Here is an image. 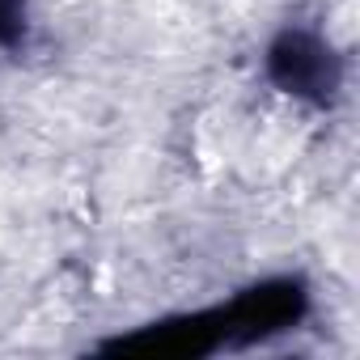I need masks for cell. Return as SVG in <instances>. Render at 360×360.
Returning <instances> with one entry per match:
<instances>
[{
  "label": "cell",
  "mask_w": 360,
  "mask_h": 360,
  "mask_svg": "<svg viewBox=\"0 0 360 360\" xmlns=\"http://www.w3.org/2000/svg\"><path fill=\"white\" fill-rule=\"evenodd\" d=\"M267 72H271V81H276L284 94L309 98V102H318V106H326V102L335 98V89H339V60H335V51H330L318 34H309V30H288V34H280V39L271 43V51H267Z\"/></svg>",
  "instance_id": "6da1fadb"
},
{
  "label": "cell",
  "mask_w": 360,
  "mask_h": 360,
  "mask_svg": "<svg viewBox=\"0 0 360 360\" xmlns=\"http://www.w3.org/2000/svg\"><path fill=\"white\" fill-rule=\"evenodd\" d=\"M26 34V0H0V47H13Z\"/></svg>",
  "instance_id": "7a4b0ae2"
}]
</instances>
